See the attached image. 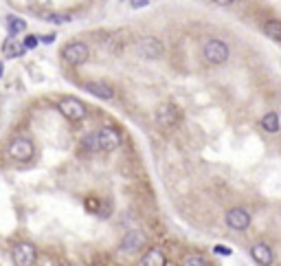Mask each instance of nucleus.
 <instances>
[{"mask_svg":"<svg viewBox=\"0 0 281 266\" xmlns=\"http://www.w3.org/2000/svg\"><path fill=\"white\" fill-rule=\"evenodd\" d=\"M202 57H205V62L211 66H222L229 62V57H231V46L220 38H209V40H205V44H202Z\"/></svg>","mask_w":281,"mask_h":266,"instance_id":"1","label":"nucleus"},{"mask_svg":"<svg viewBox=\"0 0 281 266\" xmlns=\"http://www.w3.org/2000/svg\"><path fill=\"white\" fill-rule=\"evenodd\" d=\"M3 73H5V66H3V64H0V77H3Z\"/></svg>","mask_w":281,"mask_h":266,"instance_id":"26","label":"nucleus"},{"mask_svg":"<svg viewBox=\"0 0 281 266\" xmlns=\"http://www.w3.org/2000/svg\"><path fill=\"white\" fill-rule=\"evenodd\" d=\"M55 40V35H44V38H42V42H53Z\"/></svg>","mask_w":281,"mask_h":266,"instance_id":"25","label":"nucleus"},{"mask_svg":"<svg viewBox=\"0 0 281 266\" xmlns=\"http://www.w3.org/2000/svg\"><path fill=\"white\" fill-rule=\"evenodd\" d=\"M147 244V238H145V233L143 231H128L121 238V242H119V251H123V253H130V255H132V253H139L143 246Z\"/></svg>","mask_w":281,"mask_h":266,"instance_id":"10","label":"nucleus"},{"mask_svg":"<svg viewBox=\"0 0 281 266\" xmlns=\"http://www.w3.org/2000/svg\"><path fill=\"white\" fill-rule=\"evenodd\" d=\"M88 57H90V46L86 44V42H68V44L62 46V59L70 66H81L88 62Z\"/></svg>","mask_w":281,"mask_h":266,"instance_id":"2","label":"nucleus"},{"mask_svg":"<svg viewBox=\"0 0 281 266\" xmlns=\"http://www.w3.org/2000/svg\"><path fill=\"white\" fill-rule=\"evenodd\" d=\"M7 154L18 163H29L35 156V145L29 137H16L7 145Z\"/></svg>","mask_w":281,"mask_h":266,"instance_id":"3","label":"nucleus"},{"mask_svg":"<svg viewBox=\"0 0 281 266\" xmlns=\"http://www.w3.org/2000/svg\"><path fill=\"white\" fill-rule=\"evenodd\" d=\"M261 31H264L266 38H270L274 42H281V20L279 18H270L261 24Z\"/></svg>","mask_w":281,"mask_h":266,"instance_id":"16","label":"nucleus"},{"mask_svg":"<svg viewBox=\"0 0 281 266\" xmlns=\"http://www.w3.org/2000/svg\"><path fill=\"white\" fill-rule=\"evenodd\" d=\"M213 5H218V7H231L233 3H235V0H211Z\"/></svg>","mask_w":281,"mask_h":266,"instance_id":"24","label":"nucleus"},{"mask_svg":"<svg viewBox=\"0 0 281 266\" xmlns=\"http://www.w3.org/2000/svg\"><path fill=\"white\" fill-rule=\"evenodd\" d=\"M97 139H99V150L101 152H115V150L121 145V132L117 128H110V125H104V128L97 130Z\"/></svg>","mask_w":281,"mask_h":266,"instance_id":"9","label":"nucleus"},{"mask_svg":"<svg viewBox=\"0 0 281 266\" xmlns=\"http://www.w3.org/2000/svg\"><path fill=\"white\" fill-rule=\"evenodd\" d=\"M147 5H149V0H130V7L132 9H143Z\"/></svg>","mask_w":281,"mask_h":266,"instance_id":"23","label":"nucleus"},{"mask_svg":"<svg viewBox=\"0 0 281 266\" xmlns=\"http://www.w3.org/2000/svg\"><path fill=\"white\" fill-rule=\"evenodd\" d=\"M81 148L86 150V152H101L99 150V139H97V132H90V135H86L81 139Z\"/></svg>","mask_w":281,"mask_h":266,"instance_id":"18","label":"nucleus"},{"mask_svg":"<svg viewBox=\"0 0 281 266\" xmlns=\"http://www.w3.org/2000/svg\"><path fill=\"white\" fill-rule=\"evenodd\" d=\"M136 53H139L143 59L154 62V59L163 57L165 46H163V42H160L156 35H145V38H141L139 42H136Z\"/></svg>","mask_w":281,"mask_h":266,"instance_id":"4","label":"nucleus"},{"mask_svg":"<svg viewBox=\"0 0 281 266\" xmlns=\"http://www.w3.org/2000/svg\"><path fill=\"white\" fill-rule=\"evenodd\" d=\"M83 88H86V93H90L92 97L104 99V101H110L112 97H115V86H112V84H108V82H104V80L86 82V84H83Z\"/></svg>","mask_w":281,"mask_h":266,"instance_id":"12","label":"nucleus"},{"mask_svg":"<svg viewBox=\"0 0 281 266\" xmlns=\"http://www.w3.org/2000/svg\"><path fill=\"white\" fill-rule=\"evenodd\" d=\"M27 48H25V44L22 42H18L14 35H9L7 40H5V44H3V55L5 57H18V55H22Z\"/></svg>","mask_w":281,"mask_h":266,"instance_id":"15","label":"nucleus"},{"mask_svg":"<svg viewBox=\"0 0 281 266\" xmlns=\"http://www.w3.org/2000/svg\"><path fill=\"white\" fill-rule=\"evenodd\" d=\"M259 125H261V130L268 132V135H277V132L281 130V117H279V112H266L264 117H261L259 121Z\"/></svg>","mask_w":281,"mask_h":266,"instance_id":"14","label":"nucleus"},{"mask_svg":"<svg viewBox=\"0 0 281 266\" xmlns=\"http://www.w3.org/2000/svg\"><path fill=\"white\" fill-rule=\"evenodd\" d=\"M11 259H14L16 266H33L35 259H38V249L31 242H18L11 249Z\"/></svg>","mask_w":281,"mask_h":266,"instance_id":"8","label":"nucleus"},{"mask_svg":"<svg viewBox=\"0 0 281 266\" xmlns=\"http://www.w3.org/2000/svg\"><path fill=\"white\" fill-rule=\"evenodd\" d=\"M180 108L176 104H160L156 108V114H154V119H156V123L160 125L163 130H171L176 128L178 123H180Z\"/></svg>","mask_w":281,"mask_h":266,"instance_id":"5","label":"nucleus"},{"mask_svg":"<svg viewBox=\"0 0 281 266\" xmlns=\"http://www.w3.org/2000/svg\"><path fill=\"white\" fill-rule=\"evenodd\" d=\"M57 110L62 112L68 121H81V119H86V114H88L86 104L79 101L77 97H64V99H59Z\"/></svg>","mask_w":281,"mask_h":266,"instance_id":"6","label":"nucleus"},{"mask_svg":"<svg viewBox=\"0 0 281 266\" xmlns=\"http://www.w3.org/2000/svg\"><path fill=\"white\" fill-rule=\"evenodd\" d=\"M136 266H167V255H165L163 249L152 246L149 251L143 253V257L139 259V264Z\"/></svg>","mask_w":281,"mask_h":266,"instance_id":"13","label":"nucleus"},{"mask_svg":"<svg viewBox=\"0 0 281 266\" xmlns=\"http://www.w3.org/2000/svg\"><path fill=\"white\" fill-rule=\"evenodd\" d=\"M22 44H25V48H35V46L40 44V38H35V35H27Z\"/></svg>","mask_w":281,"mask_h":266,"instance_id":"22","label":"nucleus"},{"mask_svg":"<svg viewBox=\"0 0 281 266\" xmlns=\"http://www.w3.org/2000/svg\"><path fill=\"white\" fill-rule=\"evenodd\" d=\"M46 20L55 22V24H64V22H70V18L64 16V14H51V16H46Z\"/></svg>","mask_w":281,"mask_h":266,"instance_id":"20","label":"nucleus"},{"mask_svg":"<svg viewBox=\"0 0 281 266\" xmlns=\"http://www.w3.org/2000/svg\"><path fill=\"white\" fill-rule=\"evenodd\" d=\"M213 253H218V255H224V257H229L231 255V246H224V244H215L213 246Z\"/></svg>","mask_w":281,"mask_h":266,"instance_id":"21","label":"nucleus"},{"mask_svg":"<svg viewBox=\"0 0 281 266\" xmlns=\"http://www.w3.org/2000/svg\"><path fill=\"white\" fill-rule=\"evenodd\" d=\"M7 29H9V33L16 38L18 33H25L27 31V22L22 20V18H18V16H9L7 18Z\"/></svg>","mask_w":281,"mask_h":266,"instance_id":"17","label":"nucleus"},{"mask_svg":"<svg viewBox=\"0 0 281 266\" xmlns=\"http://www.w3.org/2000/svg\"><path fill=\"white\" fill-rule=\"evenodd\" d=\"M250 257L259 266H272L274 264V249L268 242H255L250 246Z\"/></svg>","mask_w":281,"mask_h":266,"instance_id":"11","label":"nucleus"},{"mask_svg":"<svg viewBox=\"0 0 281 266\" xmlns=\"http://www.w3.org/2000/svg\"><path fill=\"white\" fill-rule=\"evenodd\" d=\"M180 266H209V262L202 255H198V253H187V255L182 257Z\"/></svg>","mask_w":281,"mask_h":266,"instance_id":"19","label":"nucleus"},{"mask_svg":"<svg viewBox=\"0 0 281 266\" xmlns=\"http://www.w3.org/2000/svg\"><path fill=\"white\" fill-rule=\"evenodd\" d=\"M224 222L229 229H233V231H246L250 227V222H253V216H250V211L244 207H233L226 211Z\"/></svg>","mask_w":281,"mask_h":266,"instance_id":"7","label":"nucleus"}]
</instances>
